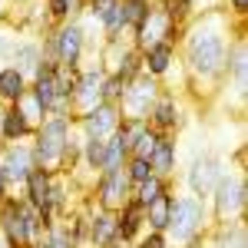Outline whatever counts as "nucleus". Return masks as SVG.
Masks as SVG:
<instances>
[{
	"label": "nucleus",
	"instance_id": "f257e3e1",
	"mask_svg": "<svg viewBox=\"0 0 248 248\" xmlns=\"http://www.w3.org/2000/svg\"><path fill=\"white\" fill-rule=\"evenodd\" d=\"M235 40L232 17L218 10H199L182 27L179 37V66L186 70V86H205V93L222 90L225 57Z\"/></svg>",
	"mask_w": 248,
	"mask_h": 248
},
{
	"label": "nucleus",
	"instance_id": "f03ea898",
	"mask_svg": "<svg viewBox=\"0 0 248 248\" xmlns=\"http://www.w3.org/2000/svg\"><path fill=\"white\" fill-rule=\"evenodd\" d=\"M77 73L70 66H60L53 60H43L37 73L30 77L27 93L40 103V109L46 116H70L73 119V90H77Z\"/></svg>",
	"mask_w": 248,
	"mask_h": 248
},
{
	"label": "nucleus",
	"instance_id": "7ed1b4c3",
	"mask_svg": "<svg viewBox=\"0 0 248 248\" xmlns=\"http://www.w3.org/2000/svg\"><path fill=\"white\" fill-rule=\"evenodd\" d=\"M46 229L50 222L37 209H30L17 192L0 202V238L7 242V248H37Z\"/></svg>",
	"mask_w": 248,
	"mask_h": 248
},
{
	"label": "nucleus",
	"instance_id": "20e7f679",
	"mask_svg": "<svg viewBox=\"0 0 248 248\" xmlns=\"http://www.w3.org/2000/svg\"><path fill=\"white\" fill-rule=\"evenodd\" d=\"M40 43H43V60H53L60 66H70V70H79L83 60L90 53V30L83 27V20H66V23H57L50 30L37 33Z\"/></svg>",
	"mask_w": 248,
	"mask_h": 248
},
{
	"label": "nucleus",
	"instance_id": "39448f33",
	"mask_svg": "<svg viewBox=\"0 0 248 248\" xmlns=\"http://www.w3.org/2000/svg\"><path fill=\"white\" fill-rule=\"evenodd\" d=\"M212 229V215L209 205L202 199H195L189 192H175V202H172V215H169V225H166V238L169 245L175 248H189L192 242L205 238V232Z\"/></svg>",
	"mask_w": 248,
	"mask_h": 248
},
{
	"label": "nucleus",
	"instance_id": "423d86ee",
	"mask_svg": "<svg viewBox=\"0 0 248 248\" xmlns=\"http://www.w3.org/2000/svg\"><path fill=\"white\" fill-rule=\"evenodd\" d=\"M73 133H77V126H73L70 116H46L37 129H33V136H30V149H33L37 169L60 172V166H63V153H66V142H70Z\"/></svg>",
	"mask_w": 248,
	"mask_h": 248
},
{
	"label": "nucleus",
	"instance_id": "0eeeda50",
	"mask_svg": "<svg viewBox=\"0 0 248 248\" xmlns=\"http://www.w3.org/2000/svg\"><path fill=\"white\" fill-rule=\"evenodd\" d=\"M205 205H209L212 222H238V218H245V212H248V179H245V172L229 169L225 179L215 186V192L205 199Z\"/></svg>",
	"mask_w": 248,
	"mask_h": 248
},
{
	"label": "nucleus",
	"instance_id": "6e6552de",
	"mask_svg": "<svg viewBox=\"0 0 248 248\" xmlns=\"http://www.w3.org/2000/svg\"><path fill=\"white\" fill-rule=\"evenodd\" d=\"M225 172H229V159H225V155L199 153L189 166H186V192L205 202L212 192H215V186L225 179Z\"/></svg>",
	"mask_w": 248,
	"mask_h": 248
},
{
	"label": "nucleus",
	"instance_id": "1a4fd4ad",
	"mask_svg": "<svg viewBox=\"0 0 248 248\" xmlns=\"http://www.w3.org/2000/svg\"><path fill=\"white\" fill-rule=\"evenodd\" d=\"M86 199L93 202L96 209L119 212L129 199H133V186H129V179H126L123 169H106V172H99L93 182H90Z\"/></svg>",
	"mask_w": 248,
	"mask_h": 248
},
{
	"label": "nucleus",
	"instance_id": "9d476101",
	"mask_svg": "<svg viewBox=\"0 0 248 248\" xmlns=\"http://www.w3.org/2000/svg\"><path fill=\"white\" fill-rule=\"evenodd\" d=\"M162 90H166V86H162L159 79L146 77V73H139L136 79H129V83H126V93H123V99H119L123 119H146Z\"/></svg>",
	"mask_w": 248,
	"mask_h": 248
},
{
	"label": "nucleus",
	"instance_id": "9b49d317",
	"mask_svg": "<svg viewBox=\"0 0 248 248\" xmlns=\"http://www.w3.org/2000/svg\"><path fill=\"white\" fill-rule=\"evenodd\" d=\"M146 123L159 136H179V129L186 126V106H182V99L172 90H162L159 99L153 103L149 116H146Z\"/></svg>",
	"mask_w": 248,
	"mask_h": 248
},
{
	"label": "nucleus",
	"instance_id": "f8f14e48",
	"mask_svg": "<svg viewBox=\"0 0 248 248\" xmlns=\"http://www.w3.org/2000/svg\"><path fill=\"white\" fill-rule=\"evenodd\" d=\"M119 123H123V113H119L116 103H96L93 109H86L83 116L73 119L77 133L79 136H93V139H109V136H116Z\"/></svg>",
	"mask_w": 248,
	"mask_h": 248
},
{
	"label": "nucleus",
	"instance_id": "ddd939ff",
	"mask_svg": "<svg viewBox=\"0 0 248 248\" xmlns=\"http://www.w3.org/2000/svg\"><path fill=\"white\" fill-rule=\"evenodd\" d=\"M103 77H106V70L99 60H93L90 66H79L77 90H73V119L93 109L96 103H103Z\"/></svg>",
	"mask_w": 248,
	"mask_h": 248
},
{
	"label": "nucleus",
	"instance_id": "4468645a",
	"mask_svg": "<svg viewBox=\"0 0 248 248\" xmlns=\"http://www.w3.org/2000/svg\"><path fill=\"white\" fill-rule=\"evenodd\" d=\"M33 169H37V162H33L30 142H3L0 146V172L7 175V182H10L14 192L27 182V175Z\"/></svg>",
	"mask_w": 248,
	"mask_h": 248
},
{
	"label": "nucleus",
	"instance_id": "2eb2a0df",
	"mask_svg": "<svg viewBox=\"0 0 248 248\" xmlns=\"http://www.w3.org/2000/svg\"><path fill=\"white\" fill-rule=\"evenodd\" d=\"M139 60H142V73L162 83V79H169L172 70L179 66V46L169 43V40H159L153 46L139 50Z\"/></svg>",
	"mask_w": 248,
	"mask_h": 248
},
{
	"label": "nucleus",
	"instance_id": "dca6fc26",
	"mask_svg": "<svg viewBox=\"0 0 248 248\" xmlns=\"http://www.w3.org/2000/svg\"><path fill=\"white\" fill-rule=\"evenodd\" d=\"M222 86H229L232 93L238 96V103L245 99V90H248V46H245V37L232 40L229 57H225V77H222Z\"/></svg>",
	"mask_w": 248,
	"mask_h": 248
},
{
	"label": "nucleus",
	"instance_id": "f3484780",
	"mask_svg": "<svg viewBox=\"0 0 248 248\" xmlns=\"http://www.w3.org/2000/svg\"><path fill=\"white\" fill-rule=\"evenodd\" d=\"M33 129L37 126L27 119V113L20 109L17 103L14 106H0V146L3 142H30Z\"/></svg>",
	"mask_w": 248,
	"mask_h": 248
},
{
	"label": "nucleus",
	"instance_id": "a211bd4d",
	"mask_svg": "<svg viewBox=\"0 0 248 248\" xmlns=\"http://www.w3.org/2000/svg\"><path fill=\"white\" fill-rule=\"evenodd\" d=\"M205 248H248L245 218H238V222H212L209 235H205Z\"/></svg>",
	"mask_w": 248,
	"mask_h": 248
},
{
	"label": "nucleus",
	"instance_id": "6ab92c4d",
	"mask_svg": "<svg viewBox=\"0 0 248 248\" xmlns=\"http://www.w3.org/2000/svg\"><path fill=\"white\" fill-rule=\"evenodd\" d=\"M90 242L96 248H119V229H116V212L90 209Z\"/></svg>",
	"mask_w": 248,
	"mask_h": 248
},
{
	"label": "nucleus",
	"instance_id": "aec40b11",
	"mask_svg": "<svg viewBox=\"0 0 248 248\" xmlns=\"http://www.w3.org/2000/svg\"><path fill=\"white\" fill-rule=\"evenodd\" d=\"M149 169H153V175L175 179V169H179V142H175V136H159L153 155H149Z\"/></svg>",
	"mask_w": 248,
	"mask_h": 248
},
{
	"label": "nucleus",
	"instance_id": "412c9836",
	"mask_svg": "<svg viewBox=\"0 0 248 248\" xmlns=\"http://www.w3.org/2000/svg\"><path fill=\"white\" fill-rule=\"evenodd\" d=\"M40 63H43V43H40V37H37V33H23V37L17 40L14 57H10V66H17L20 73L33 77Z\"/></svg>",
	"mask_w": 248,
	"mask_h": 248
},
{
	"label": "nucleus",
	"instance_id": "4be33fe9",
	"mask_svg": "<svg viewBox=\"0 0 248 248\" xmlns=\"http://www.w3.org/2000/svg\"><path fill=\"white\" fill-rule=\"evenodd\" d=\"M30 90V77L20 73L17 66L10 63H0V106H14L20 103Z\"/></svg>",
	"mask_w": 248,
	"mask_h": 248
},
{
	"label": "nucleus",
	"instance_id": "5701e85b",
	"mask_svg": "<svg viewBox=\"0 0 248 248\" xmlns=\"http://www.w3.org/2000/svg\"><path fill=\"white\" fill-rule=\"evenodd\" d=\"M116 229H119V245H133L136 238L146 232V218H142V209L136 202H126L123 209L116 212Z\"/></svg>",
	"mask_w": 248,
	"mask_h": 248
},
{
	"label": "nucleus",
	"instance_id": "b1692460",
	"mask_svg": "<svg viewBox=\"0 0 248 248\" xmlns=\"http://www.w3.org/2000/svg\"><path fill=\"white\" fill-rule=\"evenodd\" d=\"M172 202H175V189L162 192L155 202H149V205L142 209L146 232H162V235H166V225H169V215H172Z\"/></svg>",
	"mask_w": 248,
	"mask_h": 248
},
{
	"label": "nucleus",
	"instance_id": "393cba45",
	"mask_svg": "<svg viewBox=\"0 0 248 248\" xmlns=\"http://www.w3.org/2000/svg\"><path fill=\"white\" fill-rule=\"evenodd\" d=\"M153 7H155V0H119V17H123V27H126L129 37L146 23Z\"/></svg>",
	"mask_w": 248,
	"mask_h": 248
},
{
	"label": "nucleus",
	"instance_id": "a878e982",
	"mask_svg": "<svg viewBox=\"0 0 248 248\" xmlns=\"http://www.w3.org/2000/svg\"><path fill=\"white\" fill-rule=\"evenodd\" d=\"M175 189V179H162V175H149L146 182H139V186H133V199L129 202H136L139 209H146L149 202H155L162 192H172Z\"/></svg>",
	"mask_w": 248,
	"mask_h": 248
},
{
	"label": "nucleus",
	"instance_id": "bb28decb",
	"mask_svg": "<svg viewBox=\"0 0 248 248\" xmlns=\"http://www.w3.org/2000/svg\"><path fill=\"white\" fill-rule=\"evenodd\" d=\"M43 3V14L50 20V27L66 23V20H77L83 14V0H40Z\"/></svg>",
	"mask_w": 248,
	"mask_h": 248
},
{
	"label": "nucleus",
	"instance_id": "cd10ccee",
	"mask_svg": "<svg viewBox=\"0 0 248 248\" xmlns=\"http://www.w3.org/2000/svg\"><path fill=\"white\" fill-rule=\"evenodd\" d=\"M155 7H159V14L169 20L172 27H179V30L199 14V10L192 7V0H155Z\"/></svg>",
	"mask_w": 248,
	"mask_h": 248
},
{
	"label": "nucleus",
	"instance_id": "c85d7f7f",
	"mask_svg": "<svg viewBox=\"0 0 248 248\" xmlns=\"http://www.w3.org/2000/svg\"><path fill=\"white\" fill-rule=\"evenodd\" d=\"M129 159V146L119 139V136H109L106 139V149H103V172L106 169H123Z\"/></svg>",
	"mask_w": 248,
	"mask_h": 248
},
{
	"label": "nucleus",
	"instance_id": "c756f323",
	"mask_svg": "<svg viewBox=\"0 0 248 248\" xmlns=\"http://www.w3.org/2000/svg\"><path fill=\"white\" fill-rule=\"evenodd\" d=\"M37 248H73V238H70V232L63 222H53L50 229L43 232V238L37 242Z\"/></svg>",
	"mask_w": 248,
	"mask_h": 248
},
{
	"label": "nucleus",
	"instance_id": "7c9ffc66",
	"mask_svg": "<svg viewBox=\"0 0 248 248\" xmlns=\"http://www.w3.org/2000/svg\"><path fill=\"white\" fill-rule=\"evenodd\" d=\"M123 172H126V179H129V186H139V182H146V179L153 175L149 159H139V155H129L126 166H123Z\"/></svg>",
	"mask_w": 248,
	"mask_h": 248
},
{
	"label": "nucleus",
	"instance_id": "2f4dec72",
	"mask_svg": "<svg viewBox=\"0 0 248 248\" xmlns=\"http://www.w3.org/2000/svg\"><path fill=\"white\" fill-rule=\"evenodd\" d=\"M123 93H126V83L116 77V73H106V77H103V103H116V106H119Z\"/></svg>",
	"mask_w": 248,
	"mask_h": 248
},
{
	"label": "nucleus",
	"instance_id": "473e14b6",
	"mask_svg": "<svg viewBox=\"0 0 248 248\" xmlns=\"http://www.w3.org/2000/svg\"><path fill=\"white\" fill-rule=\"evenodd\" d=\"M155 142H159V133L146 126V133H142V136H139V139L133 142V149H129V155H139V159H149V155H153V149H155Z\"/></svg>",
	"mask_w": 248,
	"mask_h": 248
},
{
	"label": "nucleus",
	"instance_id": "72a5a7b5",
	"mask_svg": "<svg viewBox=\"0 0 248 248\" xmlns=\"http://www.w3.org/2000/svg\"><path fill=\"white\" fill-rule=\"evenodd\" d=\"M129 248H172V245H169V238H166L162 232H142Z\"/></svg>",
	"mask_w": 248,
	"mask_h": 248
},
{
	"label": "nucleus",
	"instance_id": "f704fd0d",
	"mask_svg": "<svg viewBox=\"0 0 248 248\" xmlns=\"http://www.w3.org/2000/svg\"><path fill=\"white\" fill-rule=\"evenodd\" d=\"M222 10L232 20H248V0H222Z\"/></svg>",
	"mask_w": 248,
	"mask_h": 248
},
{
	"label": "nucleus",
	"instance_id": "c9c22d12",
	"mask_svg": "<svg viewBox=\"0 0 248 248\" xmlns=\"http://www.w3.org/2000/svg\"><path fill=\"white\" fill-rule=\"evenodd\" d=\"M218 3H222V0H192L195 10H218Z\"/></svg>",
	"mask_w": 248,
	"mask_h": 248
},
{
	"label": "nucleus",
	"instance_id": "e433bc0d",
	"mask_svg": "<svg viewBox=\"0 0 248 248\" xmlns=\"http://www.w3.org/2000/svg\"><path fill=\"white\" fill-rule=\"evenodd\" d=\"M10 195H14V189H10V182H7V175L0 172V202H7Z\"/></svg>",
	"mask_w": 248,
	"mask_h": 248
},
{
	"label": "nucleus",
	"instance_id": "4c0bfd02",
	"mask_svg": "<svg viewBox=\"0 0 248 248\" xmlns=\"http://www.w3.org/2000/svg\"><path fill=\"white\" fill-rule=\"evenodd\" d=\"M0 248H7V242H3V238H0Z\"/></svg>",
	"mask_w": 248,
	"mask_h": 248
},
{
	"label": "nucleus",
	"instance_id": "58836bf2",
	"mask_svg": "<svg viewBox=\"0 0 248 248\" xmlns=\"http://www.w3.org/2000/svg\"><path fill=\"white\" fill-rule=\"evenodd\" d=\"M119 248H129V245H119Z\"/></svg>",
	"mask_w": 248,
	"mask_h": 248
}]
</instances>
